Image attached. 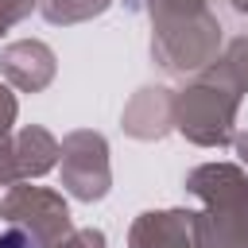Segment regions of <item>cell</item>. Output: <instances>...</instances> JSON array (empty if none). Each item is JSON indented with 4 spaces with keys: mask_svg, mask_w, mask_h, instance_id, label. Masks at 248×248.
<instances>
[{
    "mask_svg": "<svg viewBox=\"0 0 248 248\" xmlns=\"http://www.w3.org/2000/svg\"><path fill=\"white\" fill-rule=\"evenodd\" d=\"M186 190L205 205L198 213V248H248V174L236 163H202Z\"/></svg>",
    "mask_w": 248,
    "mask_h": 248,
    "instance_id": "1",
    "label": "cell"
},
{
    "mask_svg": "<svg viewBox=\"0 0 248 248\" xmlns=\"http://www.w3.org/2000/svg\"><path fill=\"white\" fill-rule=\"evenodd\" d=\"M151 58L167 74H202L221 54V19L209 8H167L147 0Z\"/></svg>",
    "mask_w": 248,
    "mask_h": 248,
    "instance_id": "2",
    "label": "cell"
},
{
    "mask_svg": "<svg viewBox=\"0 0 248 248\" xmlns=\"http://www.w3.org/2000/svg\"><path fill=\"white\" fill-rule=\"evenodd\" d=\"M236 108L240 93L198 74L186 89L174 93V128L198 147H225L236 136Z\"/></svg>",
    "mask_w": 248,
    "mask_h": 248,
    "instance_id": "3",
    "label": "cell"
},
{
    "mask_svg": "<svg viewBox=\"0 0 248 248\" xmlns=\"http://www.w3.org/2000/svg\"><path fill=\"white\" fill-rule=\"evenodd\" d=\"M0 221L16 225L23 232H31V240L39 248L58 244L74 225H70V205L58 190L46 186H27V182H12L0 190Z\"/></svg>",
    "mask_w": 248,
    "mask_h": 248,
    "instance_id": "4",
    "label": "cell"
},
{
    "mask_svg": "<svg viewBox=\"0 0 248 248\" xmlns=\"http://www.w3.org/2000/svg\"><path fill=\"white\" fill-rule=\"evenodd\" d=\"M58 170L62 186L78 202H101L112 186V167H108V140L93 128H78L62 136L58 143Z\"/></svg>",
    "mask_w": 248,
    "mask_h": 248,
    "instance_id": "5",
    "label": "cell"
},
{
    "mask_svg": "<svg viewBox=\"0 0 248 248\" xmlns=\"http://www.w3.org/2000/svg\"><path fill=\"white\" fill-rule=\"evenodd\" d=\"M128 248H198L194 209H147L128 229Z\"/></svg>",
    "mask_w": 248,
    "mask_h": 248,
    "instance_id": "6",
    "label": "cell"
},
{
    "mask_svg": "<svg viewBox=\"0 0 248 248\" xmlns=\"http://www.w3.org/2000/svg\"><path fill=\"white\" fill-rule=\"evenodd\" d=\"M0 74L19 93H43L58 74V58L39 39H16L0 50Z\"/></svg>",
    "mask_w": 248,
    "mask_h": 248,
    "instance_id": "7",
    "label": "cell"
},
{
    "mask_svg": "<svg viewBox=\"0 0 248 248\" xmlns=\"http://www.w3.org/2000/svg\"><path fill=\"white\" fill-rule=\"evenodd\" d=\"M120 128L132 140H163L174 128V93L163 85H143L140 93H132V101L120 112Z\"/></svg>",
    "mask_w": 248,
    "mask_h": 248,
    "instance_id": "8",
    "label": "cell"
},
{
    "mask_svg": "<svg viewBox=\"0 0 248 248\" xmlns=\"http://www.w3.org/2000/svg\"><path fill=\"white\" fill-rule=\"evenodd\" d=\"M12 163H16L19 182L23 178H39V174L54 170V163H58V140L46 128L27 124V128H19L12 136Z\"/></svg>",
    "mask_w": 248,
    "mask_h": 248,
    "instance_id": "9",
    "label": "cell"
},
{
    "mask_svg": "<svg viewBox=\"0 0 248 248\" xmlns=\"http://www.w3.org/2000/svg\"><path fill=\"white\" fill-rule=\"evenodd\" d=\"M202 78H209V81H217V85H225V89L244 97L248 93V35L225 43L221 54L202 70Z\"/></svg>",
    "mask_w": 248,
    "mask_h": 248,
    "instance_id": "10",
    "label": "cell"
},
{
    "mask_svg": "<svg viewBox=\"0 0 248 248\" xmlns=\"http://www.w3.org/2000/svg\"><path fill=\"white\" fill-rule=\"evenodd\" d=\"M112 0H39V12L46 16V23L54 27H70V23H85L93 16H101Z\"/></svg>",
    "mask_w": 248,
    "mask_h": 248,
    "instance_id": "11",
    "label": "cell"
},
{
    "mask_svg": "<svg viewBox=\"0 0 248 248\" xmlns=\"http://www.w3.org/2000/svg\"><path fill=\"white\" fill-rule=\"evenodd\" d=\"M105 244H108L105 232L89 225V229H70V232H66L58 244H50V248H105Z\"/></svg>",
    "mask_w": 248,
    "mask_h": 248,
    "instance_id": "12",
    "label": "cell"
},
{
    "mask_svg": "<svg viewBox=\"0 0 248 248\" xmlns=\"http://www.w3.org/2000/svg\"><path fill=\"white\" fill-rule=\"evenodd\" d=\"M16 112H19V105H16V93L0 81V147L12 140V124H16Z\"/></svg>",
    "mask_w": 248,
    "mask_h": 248,
    "instance_id": "13",
    "label": "cell"
},
{
    "mask_svg": "<svg viewBox=\"0 0 248 248\" xmlns=\"http://www.w3.org/2000/svg\"><path fill=\"white\" fill-rule=\"evenodd\" d=\"M35 8H39V0H0V12L8 16V23H12V27H16L19 19H27Z\"/></svg>",
    "mask_w": 248,
    "mask_h": 248,
    "instance_id": "14",
    "label": "cell"
},
{
    "mask_svg": "<svg viewBox=\"0 0 248 248\" xmlns=\"http://www.w3.org/2000/svg\"><path fill=\"white\" fill-rule=\"evenodd\" d=\"M0 248H39V244L31 240V232H23V229L8 225V229L0 232Z\"/></svg>",
    "mask_w": 248,
    "mask_h": 248,
    "instance_id": "15",
    "label": "cell"
},
{
    "mask_svg": "<svg viewBox=\"0 0 248 248\" xmlns=\"http://www.w3.org/2000/svg\"><path fill=\"white\" fill-rule=\"evenodd\" d=\"M12 182H19V174H16V163H12V140L0 147V190L4 186H12Z\"/></svg>",
    "mask_w": 248,
    "mask_h": 248,
    "instance_id": "16",
    "label": "cell"
},
{
    "mask_svg": "<svg viewBox=\"0 0 248 248\" xmlns=\"http://www.w3.org/2000/svg\"><path fill=\"white\" fill-rule=\"evenodd\" d=\"M151 4H167V8H209V0H151Z\"/></svg>",
    "mask_w": 248,
    "mask_h": 248,
    "instance_id": "17",
    "label": "cell"
},
{
    "mask_svg": "<svg viewBox=\"0 0 248 248\" xmlns=\"http://www.w3.org/2000/svg\"><path fill=\"white\" fill-rule=\"evenodd\" d=\"M232 147H236V155H240V163H248V132H240V136H232Z\"/></svg>",
    "mask_w": 248,
    "mask_h": 248,
    "instance_id": "18",
    "label": "cell"
},
{
    "mask_svg": "<svg viewBox=\"0 0 248 248\" xmlns=\"http://www.w3.org/2000/svg\"><path fill=\"white\" fill-rule=\"evenodd\" d=\"M229 4H232V8L240 12V16H248V0H229Z\"/></svg>",
    "mask_w": 248,
    "mask_h": 248,
    "instance_id": "19",
    "label": "cell"
}]
</instances>
